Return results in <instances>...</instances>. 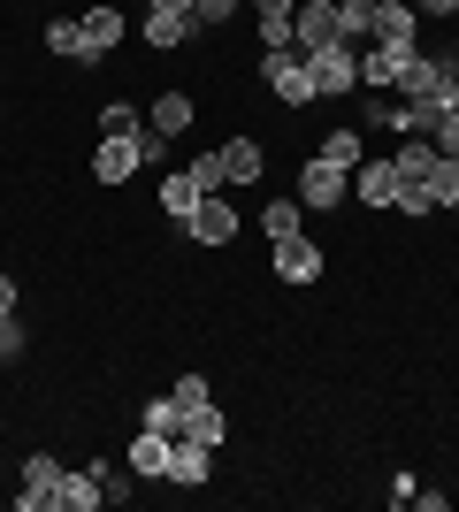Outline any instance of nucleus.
I'll return each mask as SVG.
<instances>
[{"label":"nucleus","mask_w":459,"mask_h":512,"mask_svg":"<svg viewBox=\"0 0 459 512\" xmlns=\"http://www.w3.org/2000/svg\"><path fill=\"white\" fill-rule=\"evenodd\" d=\"M184 230H192V245H230V237H238V207H230L222 192H207V199L192 207V222H184Z\"/></svg>","instance_id":"0eeeda50"},{"label":"nucleus","mask_w":459,"mask_h":512,"mask_svg":"<svg viewBox=\"0 0 459 512\" xmlns=\"http://www.w3.org/2000/svg\"><path fill=\"white\" fill-rule=\"evenodd\" d=\"M299 214H306L299 199H268V207H261V230L268 237H299Z\"/></svg>","instance_id":"a878e982"},{"label":"nucleus","mask_w":459,"mask_h":512,"mask_svg":"<svg viewBox=\"0 0 459 512\" xmlns=\"http://www.w3.org/2000/svg\"><path fill=\"white\" fill-rule=\"evenodd\" d=\"M131 130H146V115H138L131 100H108V107H100V138H131Z\"/></svg>","instance_id":"393cba45"},{"label":"nucleus","mask_w":459,"mask_h":512,"mask_svg":"<svg viewBox=\"0 0 459 512\" xmlns=\"http://www.w3.org/2000/svg\"><path fill=\"white\" fill-rule=\"evenodd\" d=\"M345 184H352V169H337V161L314 153V161L299 169V207L306 214H337V207H345Z\"/></svg>","instance_id":"20e7f679"},{"label":"nucleus","mask_w":459,"mask_h":512,"mask_svg":"<svg viewBox=\"0 0 459 512\" xmlns=\"http://www.w3.org/2000/svg\"><path fill=\"white\" fill-rule=\"evenodd\" d=\"M268 260H276V276H284V283H314V276H322V245H306V237H276V253H268Z\"/></svg>","instance_id":"ddd939ff"},{"label":"nucleus","mask_w":459,"mask_h":512,"mask_svg":"<svg viewBox=\"0 0 459 512\" xmlns=\"http://www.w3.org/2000/svg\"><path fill=\"white\" fill-rule=\"evenodd\" d=\"M207 474H215V451L192 444V436H176V444H169V474H161V482H184V490H199Z\"/></svg>","instance_id":"9b49d317"},{"label":"nucleus","mask_w":459,"mask_h":512,"mask_svg":"<svg viewBox=\"0 0 459 512\" xmlns=\"http://www.w3.org/2000/svg\"><path fill=\"white\" fill-rule=\"evenodd\" d=\"M222 169H230V184H261V169H268L261 138H230V146H222Z\"/></svg>","instance_id":"a211bd4d"},{"label":"nucleus","mask_w":459,"mask_h":512,"mask_svg":"<svg viewBox=\"0 0 459 512\" xmlns=\"http://www.w3.org/2000/svg\"><path fill=\"white\" fill-rule=\"evenodd\" d=\"M146 428H161V436H176V428H184V413H176V398H146Z\"/></svg>","instance_id":"7c9ffc66"},{"label":"nucleus","mask_w":459,"mask_h":512,"mask_svg":"<svg viewBox=\"0 0 459 512\" xmlns=\"http://www.w3.org/2000/svg\"><path fill=\"white\" fill-rule=\"evenodd\" d=\"M146 130H161V138H184V130H192V92H161V100L146 107Z\"/></svg>","instance_id":"dca6fc26"},{"label":"nucleus","mask_w":459,"mask_h":512,"mask_svg":"<svg viewBox=\"0 0 459 512\" xmlns=\"http://www.w3.org/2000/svg\"><path fill=\"white\" fill-rule=\"evenodd\" d=\"M414 62V46H391V39H368V54H360V85L368 92H391L398 69Z\"/></svg>","instance_id":"6e6552de"},{"label":"nucleus","mask_w":459,"mask_h":512,"mask_svg":"<svg viewBox=\"0 0 459 512\" xmlns=\"http://www.w3.org/2000/svg\"><path fill=\"white\" fill-rule=\"evenodd\" d=\"M108 497H100V482H92V467H77V474H62V512H100Z\"/></svg>","instance_id":"412c9836"},{"label":"nucleus","mask_w":459,"mask_h":512,"mask_svg":"<svg viewBox=\"0 0 459 512\" xmlns=\"http://www.w3.org/2000/svg\"><path fill=\"white\" fill-rule=\"evenodd\" d=\"M62 459H46V451H31L23 459V490H16V512H54L62 505Z\"/></svg>","instance_id":"39448f33"},{"label":"nucleus","mask_w":459,"mask_h":512,"mask_svg":"<svg viewBox=\"0 0 459 512\" xmlns=\"http://www.w3.org/2000/svg\"><path fill=\"white\" fill-rule=\"evenodd\" d=\"M398 214H414V222H421V214H437V199L421 192V184H398Z\"/></svg>","instance_id":"473e14b6"},{"label":"nucleus","mask_w":459,"mask_h":512,"mask_svg":"<svg viewBox=\"0 0 459 512\" xmlns=\"http://www.w3.org/2000/svg\"><path fill=\"white\" fill-rule=\"evenodd\" d=\"M261 77H268V92H276L284 107L314 100V77H306V54H299V46H261Z\"/></svg>","instance_id":"f257e3e1"},{"label":"nucleus","mask_w":459,"mask_h":512,"mask_svg":"<svg viewBox=\"0 0 459 512\" xmlns=\"http://www.w3.org/2000/svg\"><path fill=\"white\" fill-rule=\"evenodd\" d=\"M46 54H62V62H77V69H85V62H92L85 23H77V16H54V23H46Z\"/></svg>","instance_id":"f3484780"},{"label":"nucleus","mask_w":459,"mask_h":512,"mask_svg":"<svg viewBox=\"0 0 459 512\" xmlns=\"http://www.w3.org/2000/svg\"><path fill=\"white\" fill-rule=\"evenodd\" d=\"M169 398H176V413H192V406H207L215 390H207V375L192 367V375H176V383H169Z\"/></svg>","instance_id":"bb28decb"},{"label":"nucleus","mask_w":459,"mask_h":512,"mask_svg":"<svg viewBox=\"0 0 459 512\" xmlns=\"http://www.w3.org/2000/svg\"><path fill=\"white\" fill-rule=\"evenodd\" d=\"M452 214H459V199H452Z\"/></svg>","instance_id":"ea45409f"},{"label":"nucleus","mask_w":459,"mask_h":512,"mask_svg":"<svg viewBox=\"0 0 459 512\" xmlns=\"http://www.w3.org/2000/svg\"><path fill=\"white\" fill-rule=\"evenodd\" d=\"M314 153H322V161H337V169H360V161H368V153H360V130H329Z\"/></svg>","instance_id":"b1692460"},{"label":"nucleus","mask_w":459,"mask_h":512,"mask_svg":"<svg viewBox=\"0 0 459 512\" xmlns=\"http://www.w3.org/2000/svg\"><path fill=\"white\" fill-rule=\"evenodd\" d=\"M391 161H398V176H406V184H421V176H429V161H437V138H406Z\"/></svg>","instance_id":"5701e85b"},{"label":"nucleus","mask_w":459,"mask_h":512,"mask_svg":"<svg viewBox=\"0 0 459 512\" xmlns=\"http://www.w3.org/2000/svg\"><path fill=\"white\" fill-rule=\"evenodd\" d=\"M77 23H85V46H92V62H108L115 46H123V16H115L108 0H100V8H85Z\"/></svg>","instance_id":"4468645a"},{"label":"nucleus","mask_w":459,"mask_h":512,"mask_svg":"<svg viewBox=\"0 0 459 512\" xmlns=\"http://www.w3.org/2000/svg\"><path fill=\"white\" fill-rule=\"evenodd\" d=\"M16 314V276H0V321Z\"/></svg>","instance_id":"c9c22d12"},{"label":"nucleus","mask_w":459,"mask_h":512,"mask_svg":"<svg viewBox=\"0 0 459 512\" xmlns=\"http://www.w3.org/2000/svg\"><path fill=\"white\" fill-rule=\"evenodd\" d=\"M299 16V8H291ZM291 16H261V46H291Z\"/></svg>","instance_id":"72a5a7b5"},{"label":"nucleus","mask_w":459,"mask_h":512,"mask_svg":"<svg viewBox=\"0 0 459 512\" xmlns=\"http://www.w3.org/2000/svg\"><path fill=\"white\" fill-rule=\"evenodd\" d=\"M153 153H146V130H131V138H100V153H92V176L100 184H123V176H138Z\"/></svg>","instance_id":"423d86ee"},{"label":"nucleus","mask_w":459,"mask_h":512,"mask_svg":"<svg viewBox=\"0 0 459 512\" xmlns=\"http://www.w3.org/2000/svg\"><path fill=\"white\" fill-rule=\"evenodd\" d=\"M398 184H406L398 161H360V169H352V192L368 199V207H398Z\"/></svg>","instance_id":"f8f14e48"},{"label":"nucleus","mask_w":459,"mask_h":512,"mask_svg":"<svg viewBox=\"0 0 459 512\" xmlns=\"http://www.w3.org/2000/svg\"><path fill=\"white\" fill-rule=\"evenodd\" d=\"M299 0H253V16H291Z\"/></svg>","instance_id":"f704fd0d"},{"label":"nucleus","mask_w":459,"mask_h":512,"mask_svg":"<svg viewBox=\"0 0 459 512\" xmlns=\"http://www.w3.org/2000/svg\"><path fill=\"white\" fill-rule=\"evenodd\" d=\"M92 482H100V497H108V505H123V497H131V467H108V459H92Z\"/></svg>","instance_id":"cd10ccee"},{"label":"nucleus","mask_w":459,"mask_h":512,"mask_svg":"<svg viewBox=\"0 0 459 512\" xmlns=\"http://www.w3.org/2000/svg\"><path fill=\"white\" fill-rule=\"evenodd\" d=\"M146 8H169V16H192V0H146Z\"/></svg>","instance_id":"4c0bfd02"},{"label":"nucleus","mask_w":459,"mask_h":512,"mask_svg":"<svg viewBox=\"0 0 459 512\" xmlns=\"http://www.w3.org/2000/svg\"><path fill=\"white\" fill-rule=\"evenodd\" d=\"M199 199H207V192L192 184V169H184V176H161V214H169V222H192Z\"/></svg>","instance_id":"aec40b11"},{"label":"nucleus","mask_w":459,"mask_h":512,"mask_svg":"<svg viewBox=\"0 0 459 512\" xmlns=\"http://www.w3.org/2000/svg\"><path fill=\"white\" fill-rule=\"evenodd\" d=\"M452 23H459V0H452Z\"/></svg>","instance_id":"58836bf2"},{"label":"nucleus","mask_w":459,"mask_h":512,"mask_svg":"<svg viewBox=\"0 0 459 512\" xmlns=\"http://www.w3.org/2000/svg\"><path fill=\"white\" fill-rule=\"evenodd\" d=\"M291 46H299V54L345 46V8H337V0H299V16H291Z\"/></svg>","instance_id":"f03ea898"},{"label":"nucleus","mask_w":459,"mask_h":512,"mask_svg":"<svg viewBox=\"0 0 459 512\" xmlns=\"http://www.w3.org/2000/svg\"><path fill=\"white\" fill-rule=\"evenodd\" d=\"M238 8H245V0H192V23H199V31H215V23H230Z\"/></svg>","instance_id":"c756f323"},{"label":"nucleus","mask_w":459,"mask_h":512,"mask_svg":"<svg viewBox=\"0 0 459 512\" xmlns=\"http://www.w3.org/2000/svg\"><path fill=\"white\" fill-rule=\"evenodd\" d=\"M306 77H314V100H352V85H360V54H352V39L306 54Z\"/></svg>","instance_id":"7ed1b4c3"},{"label":"nucleus","mask_w":459,"mask_h":512,"mask_svg":"<svg viewBox=\"0 0 459 512\" xmlns=\"http://www.w3.org/2000/svg\"><path fill=\"white\" fill-rule=\"evenodd\" d=\"M184 39H199V23L192 16H169V8H146V46H184Z\"/></svg>","instance_id":"6ab92c4d"},{"label":"nucleus","mask_w":459,"mask_h":512,"mask_svg":"<svg viewBox=\"0 0 459 512\" xmlns=\"http://www.w3.org/2000/svg\"><path fill=\"white\" fill-rule=\"evenodd\" d=\"M176 436H192V444L222 451V444H230V413H222L215 398H207V406H192V413H184V428H176Z\"/></svg>","instance_id":"2eb2a0df"},{"label":"nucleus","mask_w":459,"mask_h":512,"mask_svg":"<svg viewBox=\"0 0 459 512\" xmlns=\"http://www.w3.org/2000/svg\"><path fill=\"white\" fill-rule=\"evenodd\" d=\"M345 8V39H368V23H375V0H337Z\"/></svg>","instance_id":"2f4dec72"},{"label":"nucleus","mask_w":459,"mask_h":512,"mask_svg":"<svg viewBox=\"0 0 459 512\" xmlns=\"http://www.w3.org/2000/svg\"><path fill=\"white\" fill-rule=\"evenodd\" d=\"M414 16H452V0H414Z\"/></svg>","instance_id":"e433bc0d"},{"label":"nucleus","mask_w":459,"mask_h":512,"mask_svg":"<svg viewBox=\"0 0 459 512\" xmlns=\"http://www.w3.org/2000/svg\"><path fill=\"white\" fill-rule=\"evenodd\" d=\"M192 184H199V192H222V184H230V169H222V146L192 161Z\"/></svg>","instance_id":"c85d7f7f"},{"label":"nucleus","mask_w":459,"mask_h":512,"mask_svg":"<svg viewBox=\"0 0 459 512\" xmlns=\"http://www.w3.org/2000/svg\"><path fill=\"white\" fill-rule=\"evenodd\" d=\"M169 444H176V436H161V428H138L131 451H123V467H131L138 482H161V474H169Z\"/></svg>","instance_id":"9d476101"},{"label":"nucleus","mask_w":459,"mask_h":512,"mask_svg":"<svg viewBox=\"0 0 459 512\" xmlns=\"http://www.w3.org/2000/svg\"><path fill=\"white\" fill-rule=\"evenodd\" d=\"M421 192L437 199V207H452V199H459V161H452V153H437V161H429V176H421Z\"/></svg>","instance_id":"4be33fe9"},{"label":"nucleus","mask_w":459,"mask_h":512,"mask_svg":"<svg viewBox=\"0 0 459 512\" xmlns=\"http://www.w3.org/2000/svg\"><path fill=\"white\" fill-rule=\"evenodd\" d=\"M368 39L421 46V16H414V0H375V23H368Z\"/></svg>","instance_id":"1a4fd4ad"}]
</instances>
